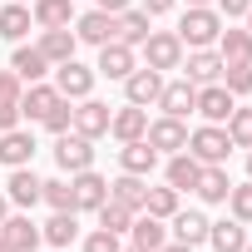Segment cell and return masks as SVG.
<instances>
[{
  "instance_id": "obj_38",
  "label": "cell",
  "mask_w": 252,
  "mask_h": 252,
  "mask_svg": "<svg viewBox=\"0 0 252 252\" xmlns=\"http://www.w3.org/2000/svg\"><path fill=\"white\" fill-rule=\"evenodd\" d=\"M232 99H242V94H252V64H222V79H218Z\"/></svg>"
},
{
  "instance_id": "obj_17",
  "label": "cell",
  "mask_w": 252,
  "mask_h": 252,
  "mask_svg": "<svg viewBox=\"0 0 252 252\" xmlns=\"http://www.w3.org/2000/svg\"><path fill=\"white\" fill-rule=\"evenodd\" d=\"M55 104H60V89H55L50 79H35V84H25V94H20V119L40 124Z\"/></svg>"
},
{
  "instance_id": "obj_33",
  "label": "cell",
  "mask_w": 252,
  "mask_h": 252,
  "mask_svg": "<svg viewBox=\"0 0 252 252\" xmlns=\"http://www.w3.org/2000/svg\"><path fill=\"white\" fill-rule=\"evenodd\" d=\"M149 20H154L149 10H124V15H119V40H124V45H134V50H139V45L149 40V30H154Z\"/></svg>"
},
{
  "instance_id": "obj_6",
  "label": "cell",
  "mask_w": 252,
  "mask_h": 252,
  "mask_svg": "<svg viewBox=\"0 0 252 252\" xmlns=\"http://www.w3.org/2000/svg\"><path fill=\"white\" fill-rule=\"evenodd\" d=\"M109 119H114V109H109L104 99L84 94V99H74V124H69V129L84 134V139H104V134H109Z\"/></svg>"
},
{
  "instance_id": "obj_10",
  "label": "cell",
  "mask_w": 252,
  "mask_h": 252,
  "mask_svg": "<svg viewBox=\"0 0 252 252\" xmlns=\"http://www.w3.org/2000/svg\"><path fill=\"white\" fill-rule=\"evenodd\" d=\"M55 89H60V99H84V94H94V69L79 60H64V64H55Z\"/></svg>"
},
{
  "instance_id": "obj_15",
  "label": "cell",
  "mask_w": 252,
  "mask_h": 252,
  "mask_svg": "<svg viewBox=\"0 0 252 252\" xmlns=\"http://www.w3.org/2000/svg\"><path fill=\"white\" fill-rule=\"evenodd\" d=\"M69 188H74V213H94V208L109 198V178H99L94 168L69 173Z\"/></svg>"
},
{
  "instance_id": "obj_18",
  "label": "cell",
  "mask_w": 252,
  "mask_h": 252,
  "mask_svg": "<svg viewBox=\"0 0 252 252\" xmlns=\"http://www.w3.org/2000/svg\"><path fill=\"white\" fill-rule=\"evenodd\" d=\"M158 168V149L149 144V139H129L119 149V173H139V178H149Z\"/></svg>"
},
{
  "instance_id": "obj_55",
  "label": "cell",
  "mask_w": 252,
  "mask_h": 252,
  "mask_svg": "<svg viewBox=\"0 0 252 252\" xmlns=\"http://www.w3.org/2000/svg\"><path fill=\"white\" fill-rule=\"evenodd\" d=\"M20 5H25V0H20Z\"/></svg>"
},
{
  "instance_id": "obj_43",
  "label": "cell",
  "mask_w": 252,
  "mask_h": 252,
  "mask_svg": "<svg viewBox=\"0 0 252 252\" xmlns=\"http://www.w3.org/2000/svg\"><path fill=\"white\" fill-rule=\"evenodd\" d=\"M213 10H218L222 20H242V15L252 10V0H213Z\"/></svg>"
},
{
  "instance_id": "obj_16",
  "label": "cell",
  "mask_w": 252,
  "mask_h": 252,
  "mask_svg": "<svg viewBox=\"0 0 252 252\" xmlns=\"http://www.w3.org/2000/svg\"><path fill=\"white\" fill-rule=\"evenodd\" d=\"M35 134L30 129H20V124H15V129H5V134H0V163H5V168H25L30 158H35Z\"/></svg>"
},
{
  "instance_id": "obj_34",
  "label": "cell",
  "mask_w": 252,
  "mask_h": 252,
  "mask_svg": "<svg viewBox=\"0 0 252 252\" xmlns=\"http://www.w3.org/2000/svg\"><path fill=\"white\" fill-rule=\"evenodd\" d=\"M94 213H99V227H109V232H119V237L129 232V227H134V218H139L134 208H124V203H114V198H104Z\"/></svg>"
},
{
  "instance_id": "obj_44",
  "label": "cell",
  "mask_w": 252,
  "mask_h": 252,
  "mask_svg": "<svg viewBox=\"0 0 252 252\" xmlns=\"http://www.w3.org/2000/svg\"><path fill=\"white\" fill-rule=\"evenodd\" d=\"M15 124H20V104H5V99H0V134L15 129Z\"/></svg>"
},
{
  "instance_id": "obj_46",
  "label": "cell",
  "mask_w": 252,
  "mask_h": 252,
  "mask_svg": "<svg viewBox=\"0 0 252 252\" xmlns=\"http://www.w3.org/2000/svg\"><path fill=\"white\" fill-rule=\"evenodd\" d=\"M173 5H178V0H144V10H149V15H168Z\"/></svg>"
},
{
  "instance_id": "obj_39",
  "label": "cell",
  "mask_w": 252,
  "mask_h": 252,
  "mask_svg": "<svg viewBox=\"0 0 252 252\" xmlns=\"http://www.w3.org/2000/svg\"><path fill=\"white\" fill-rule=\"evenodd\" d=\"M227 208H232V218H237V222H247V227H252V178H247V183H232Z\"/></svg>"
},
{
  "instance_id": "obj_32",
  "label": "cell",
  "mask_w": 252,
  "mask_h": 252,
  "mask_svg": "<svg viewBox=\"0 0 252 252\" xmlns=\"http://www.w3.org/2000/svg\"><path fill=\"white\" fill-rule=\"evenodd\" d=\"M40 237H45L50 247H69V242L79 237V218H74V213H50V222L40 227Z\"/></svg>"
},
{
  "instance_id": "obj_22",
  "label": "cell",
  "mask_w": 252,
  "mask_h": 252,
  "mask_svg": "<svg viewBox=\"0 0 252 252\" xmlns=\"http://www.w3.org/2000/svg\"><path fill=\"white\" fill-rule=\"evenodd\" d=\"M168 227H173V242H188V247H203L208 242V218L198 208H178L168 218Z\"/></svg>"
},
{
  "instance_id": "obj_24",
  "label": "cell",
  "mask_w": 252,
  "mask_h": 252,
  "mask_svg": "<svg viewBox=\"0 0 252 252\" xmlns=\"http://www.w3.org/2000/svg\"><path fill=\"white\" fill-rule=\"evenodd\" d=\"M198 173H203V163H198L188 149H183V154H168V163H163V178H168V188H178V193H193Z\"/></svg>"
},
{
  "instance_id": "obj_26",
  "label": "cell",
  "mask_w": 252,
  "mask_h": 252,
  "mask_svg": "<svg viewBox=\"0 0 252 252\" xmlns=\"http://www.w3.org/2000/svg\"><path fill=\"white\" fill-rule=\"evenodd\" d=\"M30 30H35V15H30V5H20V0H10V5H0V40L20 45V40H25Z\"/></svg>"
},
{
  "instance_id": "obj_11",
  "label": "cell",
  "mask_w": 252,
  "mask_h": 252,
  "mask_svg": "<svg viewBox=\"0 0 252 252\" xmlns=\"http://www.w3.org/2000/svg\"><path fill=\"white\" fill-rule=\"evenodd\" d=\"M158 89H163V74H158V69H149V64H139L129 79H124V104L149 109V104H158Z\"/></svg>"
},
{
  "instance_id": "obj_53",
  "label": "cell",
  "mask_w": 252,
  "mask_h": 252,
  "mask_svg": "<svg viewBox=\"0 0 252 252\" xmlns=\"http://www.w3.org/2000/svg\"><path fill=\"white\" fill-rule=\"evenodd\" d=\"M242 20H247V30H252V10H247V15H242Z\"/></svg>"
},
{
  "instance_id": "obj_2",
  "label": "cell",
  "mask_w": 252,
  "mask_h": 252,
  "mask_svg": "<svg viewBox=\"0 0 252 252\" xmlns=\"http://www.w3.org/2000/svg\"><path fill=\"white\" fill-rule=\"evenodd\" d=\"M188 154H193L203 168H213V163H227V158H232V139H227L222 124H203V129L188 134Z\"/></svg>"
},
{
  "instance_id": "obj_37",
  "label": "cell",
  "mask_w": 252,
  "mask_h": 252,
  "mask_svg": "<svg viewBox=\"0 0 252 252\" xmlns=\"http://www.w3.org/2000/svg\"><path fill=\"white\" fill-rule=\"evenodd\" d=\"M144 213H154V218L168 222V218L178 213V188H168V183H163V188H149V193H144Z\"/></svg>"
},
{
  "instance_id": "obj_7",
  "label": "cell",
  "mask_w": 252,
  "mask_h": 252,
  "mask_svg": "<svg viewBox=\"0 0 252 252\" xmlns=\"http://www.w3.org/2000/svg\"><path fill=\"white\" fill-rule=\"evenodd\" d=\"M139 69V55H134V45H124V40H109V45H99V64H94V74H104V79H129Z\"/></svg>"
},
{
  "instance_id": "obj_3",
  "label": "cell",
  "mask_w": 252,
  "mask_h": 252,
  "mask_svg": "<svg viewBox=\"0 0 252 252\" xmlns=\"http://www.w3.org/2000/svg\"><path fill=\"white\" fill-rule=\"evenodd\" d=\"M139 50H144V64H149V69H158V74L183 64V40H178L173 30H149V40H144Z\"/></svg>"
},
{
  "instance_id": "obj_9",
  "label": "cell",
  "mask_w": 252,
  "mask_h": 252,
  "mask_svg": "<svg viewBox=\"0 0 252 252\" xmlns=\"http://www.w3.org/2000/svg\"><path fill=\"white\" fill-rule=\"evenodd\" d=\"M144 139L158 149V158H163V154H183V149H188V119H168V114H163V119L149 124Z\"/></svg>"
},
{
  "instance_id": "obj_50",
  "label": "cell",
  "mask_w": 252,
  "mask_h": 252,
  "mask_svg": "<svg viewBox=\"0 0 252 252\" xmlns=\"http://www.w3.org/2000/svg\"><path fill=\"white\" fill-rule=\"evenodd\" d=\"M247 178H252V149H247Z\"/></svg>"
},
{
  "instance_id": "obj_13",
  "label": "cell",
  "mask_w": 252,
  "mask_h": 252,
  "mask_svg": "<svg viewBox=\"0 0 252 252\" xmlns=\"http://www.w3.org/2000/svg\"><path fill=\"white\" fill-rule=\"evenodd\" d=\"M232 109H237V99H232L222 84H198V104H193V114H203V124H227Z\"/></svg>"
},
{
  "instance_id": "obj_1",
  "label": "cell",
  "mask_w": 252,
  "mask_h": 252,
  "mask_svg": "<svg viewBox=\"0 0 252 252\" xmlns=\"http://www.w3.org/2000/svg\"><path fill=\"white\" fill-rule=\"evenodd\" d=\"M222 25H227V20H222V15H218L213 5H188L173 35L183 40V50H208V45H218Z\"/></svg>"
},
{
  "instance_id": "obj_25",
  "label": "cell",
  "mask_w": 252,
  "mask_h": 252,
  "mask_svg": "<svg viewBox=\"0 0 252 252\" xmlns=\"http://www.w3.org/2000/svg\"><path fill=\"white\" fill-rule=\"evenodd\" d=\"M208 247L213 252H242L247 247V222H237V218L208 222Z\"/></svg>"
},
{
  "instance_id": "obj_49",
  "label": "cell",
  "mask_w": 252,
  "mask_h": 252,
  "mask_svg": "<svg viewBox=\"0 0 252 252\" xmlns=\"http://www.w3.org/2000/svg\"><path fill=\"white\" fill-rule=\"evenodd\" d=\"M0 252H15V247H10V242H5V237H0Z\"/></svg>"
},
{
  "instance_id": "obj_27",
  "label": "cell",
  "mask_w": 252,
  "mask_h": 252,
  "mask_svg": "<svg viewBox=\"0 0 252 252\" xmlns=\"http://www.w3.org/2000/svg\"><path fill=\"white\" fill-rule=\"evenodd\" d=\"M193 193H198L203 203H227V193H232L227 163H213V168H203V173H198V183H193Z\"/></svg>"
},
{
  "instance_id": "obj_8",
  "label": "cell",
  "mask_w": 252,
  "mask_h": 252,
  "mask_svg": "<svg viewBox=\"0 0 252 252\" xmlns=\"http://www.w3.org/2000/svg\"><path fill=\"white\" fill-rule=\"evenodd\" d=\"M183 79L188 84H218L222 79V55L208 45V50H183Z\"/></svg>"
},
{
  "instance_id": "obj_54",
  "label": "cell",
  "mask_w": 252,
  "mask_h": 252,
  "mask_svg": "<svg viewBox=\"0 0 252 252\" xmlns=\"http://www.w3.org/2000/svg\"><path fill=\"white\" fill-rule=\"evenodd\" d=\"M242 252H252V242H247V247H242Z\"/></svg>"
},
{
  "instance_id": "obj_47",
  "label": "cell",
  "mask_w": 252,
  "mask_h": 252,
  "mask_svg": "<svg viewBox=\"0 0 252 252\" xmlns=\"http://www.w3.org/2000/svg\"><path fill=\"white\" fill-rule=\"evenodd\" d=\"M158 252H193V247H188V242H163Z\"/></svg>"
},
{
  "instance_id": "obj_28",
  "label": "cell",
  "mask_w": 252,
  "mask_h": 252,
  "mask_svg": "<svg viewBox=\"0 0 252 252\" xmlns=\"http://www.w3.org/2000/svg\"><path fill=\"white\" fill-rule=\"evenodd\" d=\"M74 50H79V40H74V30H69V25H64V30H40V55H45L50 64L74 60Z\"/></svg>"
},
{
  "instance_id": "obj_48",
  "label": "cell",
  "mask_w": 252,
  "mask_h": 252,
  "mask_svg": "<svg viewBox=\"0 0 252 252\" xmlns=\"http://www.w3.org/2000/svg\"><path fill=\"white\" fill-rule=\"evenodd\" d=\"M5 218H10V198H5V193H0V222H5Z\"/></svg>"
},
{
  "instance_id": "obj_36",
  "label": "cell",
  "mask_w": 252,
  "mask_h": 252,
  "mask_svg": "<svg viewBox=\"0 0 252 252\" xmlns=\"http://www.w3.org/2000/svg\"><path fill=\"white\" fill-rule=\"evenodd\" d=\"M40 203H50L55 213H74V188H69V178H50V183H40Z\"/></svg>"
},
{
  "instance_id": "obj_35",
  "label": "cell",
  "mask_w": 252,
  "mask_h": 252,
  "mask_svg": "<svg viewBox=\"0 0 252 252\" xmlns=\"http://www.w3.org/2000/svg\"><path fill=\"white\" fill-rule=\"evenodd\" d=\"M227 139H232V149H252V104H242V109H232L227 114Z\"/></svg>"
},
{
  "instance_id": "obj_12",
  "label": "cell",
  "mask_w": 252,
  "mask_h": 252,
  "mask_svg": "<svg viewBox=\"0 0 252 252\" xmlns=\"http://www.w3.org/2000/svg\"><path fill=\"white\" fill-rule=\"evenodd\" d=\"M193 104H198V84H188V79H163V89H158V109H163L168 119H188Z\"/></svg>"
},
{
  "instance_id": "obj_40",
  "label": "cell",
  "mask_w": 252,
  "mask_h": 252,
  "mask_svg": "<svg viewBox=\"0 0 252 252\" xmlns=\"http://www.w3.org/2000/svg\"><path fill=\"white\" fill-rule=\"evenodd\" d=\"M40 124H45L50 134H69V124H74V99H60V104H55Z\"/></svg>"
},
{
  "instance_id": "obj_5",
  "label": "cell",
  "mask_w": 252,
  "mask_h": 252,
  "mask_svg": "<svg viewBox=\"0 0 252 252\" xmlns=\"http://www.w3.org/2000/svg\"><path fill=\"white\" fill-rule=\"evenodd\" d=\"M74 40L79 45H109V40H119V15H109V10H84V15H74Z\"/></svg>"
},
{
  "instance_id": "obj_14",
  "label": "cell",
  "mask_w": 252,
  "mask_h": 252,
  "mask_svg": "<svg viewBox=\"0 0 252 252\" xmlns=\"http://www.w3.org/2000/svg\"><path fill=\"white\" fill-rule=\"evenodd\" d=\"M40 183H45V178H35L30 163H25V168H10V178H5V198H10V208L30 213V208L40 203Z\"/></svg>"
},
{
  "instance_id": "obj_21",
  "label": "cell",
  "mask_w": 252,
  "mask_h": 252,
  "mask_svg": "<svg viewBox=\"0 0 252 252\" xmlns=\"http://www.w3.org/2000/svg\"><path fill=\"white\" fill-rule=\"evenodd\" d=\"M109 134H114L119 144L144 139V134H149V109H139V104H124V109H114V119H109Z\"/></svg>"
},
{
  "instance_id": "obj_31",
  "label": "cell",
  "mask_w": 252,
  "mask_h": 252,
  "mask_svg": "<svg viewBox=\"0 0 252 252\" xmlns=\"http://www.w3.org/2000/svg\"><path fill=\"white\" fill-rule=\"evenodd\" d=\"M129 237H134V247H144V252H158V247L168 242L163 218H154V213H139V218H134V227H129Z\"/></svg>"
},
{
  "instance_id": "obj_29",
  "label": "cell",
  "mask_w": 252,
  "mask_h": 252,
  "mask_svg": "<svg viewBox=\"0 0 252 252\" xmlns=\"http://www.w3.org/2000/svg\"><path fill=\"white\" fill-rule=\"evenodd\" d=\"M10 69H15L25 84H35V79H45V74H50V60L40 55V45H15V55H10Z\"/></svg>"
},
{
  "instance_id": "obj_19",
  "label": "cell",
  "mask_w": 252,
  "mask_h": 252,
  "mask_svg": "<svg viewBox=\"0 0 252 252\" xmlns=\"http://www.w3.org/2000/svg\"><path fill=\"white\" fill-rule=\"evenodd\" d=\"M0 237H5L15 252H35L45 237H40V222H30V213H10L5 222H0Z\"/></svg>"
},
{
  "instance_id": "obj_4",
  "label": "cell",
  "mask_w": 252,
  "mask_h": 252,
  "mask_svg": "<svg viewBox=\"0 0 252 252\" xmlns=\"http://www.w3.org/2000/svg\"><path fill=\"white\" fill-rule=\"evenodd\" d=\"M55 163H60V173H84V168H94V139H84V134H55Z\"/></svg>"
},
{
  "instance_id": "obj_52",
  "label": "cell",
  "mask_w": 252,
  "mask_h": 252,
  "mask_svg": "<svg viewBox=\"0 0 252 252\" xmlns=\"http://www.w3.org/2000/svg\"><path fill=\"white\" fill-rule=\"evenodd\" d=\"M119 252H144V247H119Z\"/></svg>"
},
{
  "instance_id": "obj_45",
  "label": "cell",
  "mask_w": 252,
  "mask_h": 252,
  "mask_svg": "<svg viewBox=\"0 0 252 252\" xmlns=\"http://www.w3.org/2000/svg\"><path fill=\"white\" fill-rule=\"evenodd\" d=\"M94 10H109V15H124V10H129V0H94Z\"/></svg>"
},
{
  "instance_id": "obj_23",
  "label": "cell",
  "mask_w": 252,
  "mask_h": 252,
  "mask_svg": "<svg viewBox=\"0 0 252 252\" xmlns=\"http://www.w3.org/2000/svg\"><path fill=\"white\" fill-rule=\"evenodd\" d=\"M35 30H64L74 25V0H30Z\"/></svg>"
},
{
  "instance_id": "obj_42",
  "label": "cell",
  "mask_w": 252,
  "mask_h": 252,
  "mask_svg": "<svg viewBox=\"0 0 252 252\" xmlns=\"http://www.w3.org/2000/svg\"><path fill=\"white\" fill-rule=\"evenodd\" d=\"M20 94H25V79H20L15 69H0V99H5V104H20Z\"/></svg>"
},
{
  "instance_id": "obj_41",
  "label": "cell",
  "mask_w": 252,
  "mask_h": 252,
  "mask_svg": "<svg viewBox=\"0 0 252 252\" xmlns=\"http://www.w3.org/2000/svg\"><path fill=\"white\" fill-rule=\"evenodd\" d=\"M124 242H119V232H109V227H94L89 237H84V252H119Z\"/></svg>"
},
{
  "instance_id": "obj_30",
  "label": "cell",
  "mask_w": 252,
  "mask_h": 252,
  "mask_svg": "<svg viewBox=\"0 0 252 252\" xmlns=\"http://www.w3.org/2000/svg\"><path fill=\"white\" fill-rule=\"evenodd\" d=\"M144 193H149V178H139V173H119L109 183V198L124 203V208H134V213H144Z\"/></svg>"
},
{
  "instance_id": "obj_20",
  "label": "cell",
  "mask_w": 252,
  "mask_h": 252,
  "mask_svg": "<svg viewBox=\"0 0 252 252\" xmlns=\"http://www.w3.org/2000/svg\"><path fill=\"white\" fill-rule=\"evenodd\" d=\"M218 55H222V64H252V30L247 25H222Z\"/></svg>"
},
{
  "instance_id": "obj_51",
  "label": "cell",
  "mask_w": 252,
  "mask_h": 252,
  "mask_svg": "<svg viewBox=\"0 0 252 252\" xmlns=\"http://www.w3.org/2000/svg\"><path fill=\"white\" fill-rule=\"evenodd\" d=\"M188 5H213V0H188Z\"/></svg>"
}]
</instances>
